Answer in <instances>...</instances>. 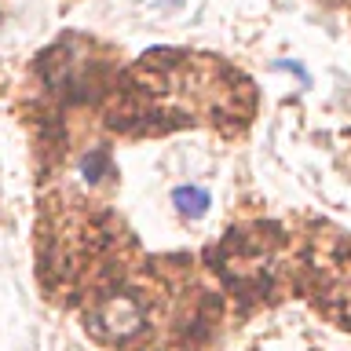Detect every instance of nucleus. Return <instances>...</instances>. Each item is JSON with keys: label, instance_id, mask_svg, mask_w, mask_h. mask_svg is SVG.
Returning a JSON list of instances; mask_svg holds the SVG:
<instances>
[{"label": "nucleus", "instance_id": "4", "mask_svg": "<svg viewBox=\"0 0 351 351\" xmlns=\"http://www.w3.org/2000/svg\"><path fill=\"white\" fill-rule=\"evenodd\" d=\"M165 4H176V0H165Z\"/></svg>", "mask_w": 351, "mask_h": 351}, {"label": "nucleus", "instance_id": "1", "mask_svg": "<svg viewBox=\"0 0 351 351\" xmlns=\"http://www.w3.org/2000/svg\"><path fill=\"white\" fill-rule=\"evenodd\" d=\"M95 326L114 340H128L143 329V307H139V300H132V296H110V300L99 307Z\"/></svg>", "mask_w": 351, "mask_h": 351}, {"label": "nucleus", "instance_id": "2", "mask_svg": "<svg viewBox=\"0 0 351 351\" xmlns=\"http://www.w3.org/2000/svg\"><path fill=\"white\" fill-rule=\"evenodd\" d=\"M172 205L180 208L186 219H197V216L208 213V194L202 191V186H176V191H172Z\"/></svg>", "mask_w": 351, "mask_h": 351}, {"label": "nucleus", "instance_id": "3", "mask_svg": "<svg viewBox=\"0 0 351 351\" xmlns=\"http://www.w3.org/2000/svg\"><path fill=\"white\" fill-rule=\"evenodd\" d=\"M106 169V154L103 150H95V154H88L84 158V176L88 180H95V172H103Z\"/></svg>", "mask_w": 351, "mask_h": 351}]
</instances>
